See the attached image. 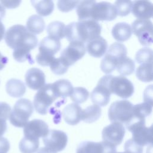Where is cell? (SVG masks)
<instances>
[{
    "label": "cell",
    "instance_id": "ee69618b",
    "mask_svg": "<svg viewBox=\"0 0 153 153\" xmlns=\"http://www.w3.org/2000/svg\"><path fill=\"white\" fill-rule=\"evenodd\" d=\"M7 128L6 120L0 118V136H2L6 131Z\"/></svg>",
    "mask_w": 153,
    "mask_h": 153
},
{
    "label": "cell",
    "instance_id": "1f68e13d",
    "mask_svg": "<svg viewBox=\"0 0 153 153\" xmlns=\"http://www.w3.org/2000/svg\"><path fill=\"white\" fill-rule=\"evenodd\" d=\"M39 139L24 137L19 143V149L22 153H35L38 149Z\"/></svg>",
    "mask_w": 153,
    "mask_h": 153
},
{
    "label": "cell",
    "instance_id": "7a4b0ae2",
    "mask_svg": "<svg viewBox=\"0 0 153 153\" xmlns=\"http://www.w3.org/2000/svg\"><path fill=\"white\" fill-rule=\"evenodd\" d=\"M101 31L100 25L94 20L72 22L65 26V36L69 42L79 41L84 43L100 36Z\"/></svg>",
    "mask_w": 153,
    "mask_h": 153
},
{
    "label": "cell",
    "instance_id": "d4e9b609",
    "mask_svg": "<svg viewBox=\"0 0 153 153\" xmlns=\"http://www.w3.org/2000/svg\"><path fill=\"white\" fill-rule=\"evenodd\" d=\"M45 27V22L39 15L33 14L30 16L26 22L27 30L34 35L41 33L44 30Z\"/></svg>",
    "mask_w": 153,
    "mask_h": 153
},
{
    "label": "cell",
    "instance_id": "44dd1931",
    "mask_svg": "<svg viewBox=\"0 0 153 153\" xmlns=\"http://www.w3.org/2000/svg\"><path fill=\"white\" fill-rule=\"evenodd\" d=\"M82 108L76 103L66 105L63 110V118L65 121L71 126L76 125L81 121Z\"/></svg>",
    "mask_w": 153,
    "mask_h": 153
},
{
    "label": "cell",
    "instance_id": "d6a6232c",
    "mask_svg": "<svg viewBox=\"0 0 153 153\" xmlns=\"http://www.w3.org/2000/svg\"><path fill=\"white\" fill-rule=\"evenodd\" d=\"M116 68L121 76L129 75L134 71L135 63L131 59L126 57L118 63Z\"/></svg>",
    "mask_w": 153,
    "mask_h": 153
},
{
    "label": "cell",
    "instance_id": "f6af8a7d",
    "mask_svg": "<svg viewBox=\"0 0 153 153\" xmlns=\"http://www.w3.org/2000/svg\"><path fill=\"white\" fill-rule=\"evenodd\" d=\"M8 62V59L7 57L3 56L0 52V71L2 70Z\"/></svg>",
    "mask_w": 153,
    "mask_h": 153
},
{
    "label": "cell",
    "instance_id": "f35d334b",
    "mask_svg": "<svg viewBox=\"0 0 153 153\" xmlns=\"http://www.w3.org/2000/svg\"><path fill=\"white\" fill-rule=\"evenodd\" d=\"M79 1H59L57 7L62 12H68L72 10L78 5Z\"/></svg>",
    "mask_w": 153,
    "mask_h": 153
},
{
    "label": "cell",
    "instance_id": "836d02e7",
    "mask_svg": "<svg viewBox=\"0 0 153 153\" xmlns=\"http://www.w3.org/2000/svg\"><path fill=\"white\" fill-rule=\"evenodd\" d=\"M88 91L86 88L81 87L73 88L72 91L70 95L71 99L76 104L85 102L88 99Z\"/></svg>",
    "mask_w": 153,
    "mask_h": 153
},
{
    "label": "cell",
    "instance_id": "ffe728a7",
    "mask_svg": "<svg viewBox=\"0 0 153 153\" xmlns=\"http://www.w3.org/2000/svg\"><path fill=\"white\" fill-rule=\"evenodd\" d=\"M86 50L88 54L94 57H101L106 51L107 41L101 36H98L87 42Z\"/></svg>",
    "mask_w": 153,
    "mask_h": 153
},
{
    "label": "cell",
    "instance_id": "7c38bea8",
    "mask_svg": "<svg viewBox=\"0 0 153 153\" xmlns=\"http://www.w3.org/2000/svg\"><path fill=\"white\" fill-rule=\"evenodd\" d=\"M86 47L84 43L79 41H72L60 54V57L69 67L81 59L85 54Z\"/></svg>",
    "mask_w": 153,
    "mask_h": 153
},
{
    "label": "cell",
    "instance_id": "5bb4252c",
    "mask_svg": "<svg viewBox=\"0 0 153 153\" xmlns=\"http://www.w3.org/2000/svg\"><path fill=\"white\" fill-rule=\"evenodd\" d=\"M111 92L108 86L106 76H103L99 81L96 87L91 93L92 102L99 106L107 105L110 100Z\"/></svg>",
    "mask_w": 153,
    "mask_h": 153
},
{
    "label": "cell",
    "instance_id": "ac0fdd59",
    "mask_svg": "<svg viewBox=\"0 0 153 153\" xmlns=\"http://www.w3.org/2000/svg\"><path fill=\"white\" fill-rule=\"evenodd\" d=\"M131 12L133 16L139 19L149 20L152 16V4L149 1H133Z\"/></svg>",
    "mask_w": 153,
    "mask_h": 153
},
{
    "label": "cell",
    "instance_id": "2e32d148",
    "mask_svg": "<svg viewBox=\"0 0 153 153\" xmlns=\"http://www.w3.org/2000/svg\"><path fill=\"white\" fill-rule=\"evenodd\" d=\"M48 131V124L43 120L39 119H34L28 121L23 128L25 137L33 139L44 137L47 134Z\"/></svg>",
    "mask_w": 153,
    "mask_h": 153
},
{
    "label": "cell",
    "instance_id": "d590c367",
    "mask_svg": "<svg viewBox=\"0 0 153 153\" xmlns=\"http://www.w3.org/2000/svg\"><path fill=\"white\" fill-rule=\"evenodd\" d=\"M133 1H117L114 3L117 15L120 16H127L131 10Z\"/></svg>",
    "mask_w": 153,
    "mask_h": 153
},
{
    "label": "cell",
    "instance_id": "ab89813d",
    "mask_svg": "<svg viewBox=\"0 0 153 153\" xmlns=\"http://www.w3.org/2000/svg\"><path fill=\"white\" fill-rule=\"evenodd\" d=\"M10 106L5 102H0V118L7 120L11 112Z\"/></svg>",
    "mask_w": 153,
    "mask_h": 153
},
{
    "label": "cell",
    "instance_id": "bcb514c9",
    "mask_svg": "<svg viewBox=\"0 0 153 153\" xmlns=\"http://www.w3.org/2000/svg\"><path fill=\"white\" fill-rule=\"evenodd\" d=\"M5 34V27L0 20V41L2 39Z\"/></svg>",
    "mask_w": 153,
    "mask_h": 153
},
{
    "label": "cell",
    "instance_id": "60d3db41",
    "mask_svg": "<svg viewBox=\"0 0 153 153\" xmlns=\"http://www.w3.org/2000/svg\"><path fill=\"white\" fill-rule=\"evenodd\" d=\"M10 148V145L7 139L0 136V153H7Z\"/></svg>",
    "mask_w": 153,
    "mask_h": 153
},
{
    "label": "cell",
    "instance_id": "e575fe53",
    "mask_svg": "<svg viewBox=\"0 0 153 153\" xmlns=\"http://www.w3.org/2000/svg\"><path fill=\"white\" fill-rule=\"evenodd\" d=\"M152 50L148 47L140 49L136 54V61L140 64L152 63Z\"/></svg>",
    "mask_w": 153,
    "mask_h": 153
},
{
    "label": "cell",
    "instance_id": "7bdbcfd3",
    "mask_svg": "<svg viewBox=\"0 0 153 153\" xmlns=\"http://www.w3.org/2000/svg\"><path fill=\"white\" fill-rule=\"evenodd\" d=\"M0 3L4 8H14L20 5L21 1H0Z\"/></svg>",
    "mask_w": 153,
    "mask_h": 153
},
{
    "label": "cell",
    "instance_id": "5b68a950",
    "mask_svg": "<svg viewBox=\"0 0 153 153\" xmlns=\"http://www.w3.org/2000/svg\"><path fill=\"white\" fill-rule=\"evenodd\" d=\"M133 105L127 100L114 102L109 108L108 117L111 123H119L126 126L133 119Z\"/></svg>",
    "mask_w": 153,
    "mask_h": 153
},
{
    "label": "cell",
    "instance_id": "7402d4cb",
    "mask_svg": "<svg viewBox=\"0 0 153 153\" xmlns=\"http://www.w3.org/2000/svg\"><path fill=\"white\" fill-rule=\"evenodd\" d=\"M132 30L129 24L120 22L115 24L112 29V35L115 39L120 42L128 40L131 36Z\"/></svg>",
    "mask_w": 153,
    "mask_h": 153
},
{
    "label": "cell",
    "instance_id": "ba28073f",
    "mask_svg": "<svg viewBox=\"0 0 153 153\" xmlns=\"http://www.w3.org/2000/svg\"><path fill=\"white\" fill-rule=\"evenodd\" d=\"M126 128L132 133L131 139L140 146L143 147L152 144V126L146 127L145 120L133 121Z\"/></svg>",
    "mask_w": 153,
    "mask_h": 153
},
{
    "label": "cell",
    "instance_id": "8992f818",
    "mask_svg": "<svg viewBox=\"0 0 153 153\" xmlns=\"http://www.w3.org/2000/svg\"><path fill=\"white\" fill-rule=\"evenodd\" d=\"M106 78L111 94H115L123 99H127L133 95L134 90L133 84L126 76L106 75Z\"/></svg>",
    "mask_w": 153,
    "mask_h": 153
},
{
    "label": "cell",
    "instance_id": "8fae6325",
    "mask_svg": "<svg viewBox=\"0 0 153 153\" xmlns=\"http://www.w3.org/2000/svg\"><path fill=\"white\" fill-rule=\"evenodd\" d=\"M45 147L51 151L57 153L63 151L68 143L67 134L63 131L49 130L47 134L42 137Z\"/></svg>",
    "mask_w": 153,
    "mask_h": 153
},
{
    "label": "cell",
    "instance_id": "b9f144b4",
    "mask_svg": "<svg viewBox=\"0 0 153 153\" xmlns=\"http://www.w3.org/2000/svg\"><path fill=\"white\" fill-rule=\"evenodd\" d=\"M152 85H149V87H148L144 92L143 94V99L145 101V102L149 103L150 105H152V102L149 100V99L151 100H152Z\"/></svg>",
    "mask_w": 153,
    "mask_h": 153
},
{
    "label": "cell",
    "instance_id": "6da1fadb",
    "mask_svg": "<svg viewBox=\"0 0 153 153\" xmlns=\"http://www.w3.org/2000/svg\"><path fill=\"white\" fill-rule=\"evenodd\" d=\"M5 41L7 45L14 50L13 57L19 62L32 60L30 51L38 45L36 35L21 25H14L9 27L5 32Z\"/></svg>",
    "mask_w": 153,
    "mask_h": 153
},
{
    "label": "cell",
    "instance_id": "e0dca14e",
    "mask_svg": "<svg viewBox=\"0 0 153 153\" xmlns=\"http://www.w3.org/2000/svg\"><path fill=\"white\" fill-rule=\"evenodd\" d=\"M25 81L29 88L37 90L45 85V75L41 69L32 68L25 74Z\"/></svg>",
    "mask_w": 153,
    "mask_h": 153
},
{
    "label": "cell",
    "instance_id": "7dc6e473",
    "mask_svg": "<svg viewBox=\"0 0 153 153\" xmlns=\"http://www.w3.org/2000/svg\"><path fill=\"white\" fill-rule=\"evenodd\" d=\"M36 153H54L46 147H42L37 150Z\"/></svg>",
    "mask_w": 153,
    "mask_h": 153
},
{
    "label": "cell",
    "instance_id": "4fadbf2b",
    "mask_svg": "<svg viewBox=\"0 0 153 153\" xmlns=\"http://www.w3.org/2000/svg\"><path fill=\"white\" fill-rule=\"evenodd\" d=\"M126 130L123 124L119 123H112L105 127L102 132L103 141L117 146L121 143Z\"/></svg>",
    "mask_w": 153,
    "mask_h": 153
},
{
    "label": "cell",
    "instance_id": "603a6c76",
    "mask_svg": "<svg viewBox=\"0 0 153 153\" xmlns=\"http://www.w3.org/2000/svg\"><path fill=\"white\" fill-rule=\"evenodd\" d=\"M7 93L11 97H20L24 95L26 92V85L25 83L16 78L9 79L5 85Z\"/></svg>",
    "mask_w": 153,
    "mask_h": 153
},
{
    "label": "cell",
    "instance_id": "277c9868",
    "mask_svg": "<svg viewBox=\"0 0 153 153\" xmlns=\"http://www.w3.org/2000/svg\"><path fill=\"white\" fill-rule=\"evenodd\" d=\"M33 111V105L30 100L22 98L18 100L14 105L9 115L12 125L17 127H24Z\"/></svg>",
    "mask_w": 153,
    "mask_h": 153
},
{
    "label": "cell",
    "instance_id": "f1b7e54d",
    "mask_svg": "<svg viewBox=\"0 0 153 153\" xmlns=\"http://www.w3.org/2000/svg\"><path fill=\"white\" fill-rule=\"evenodd\" d=\"M152 109V105L146 102L134 105L133 107V118L145 120V117L151 114Z\"/></svg>",
    "mask_w": 153,
    "mask_h": 153
},
{
    "label": "cell",
    "instance_id": "8d00e7d4",
    "mask_svg": "<svg viewBox=\"0 0 153 153\" xmlns=\"http://www.w3.org/2000/svg\"><path fill=\"white\" fill-rule=\"evenodd\" d=\"M50 66L53 73L59 75L65 74L69 68L60 57L57 59L55 58Z\"/></svg>",
    "mask_w": 153,
    "mask_h": 153
},
{
    "label": "cell",
    "instance_id": "3957f363",
    "mask_svg": "<svg viewBox=\"0 0 153 153\" xmlns=\"http://www.w3.org/2000/svg\"><path fill=\"white\" fill-rule=\"evenodd\" d=\"M127 48L124 44L120 42L111 44L101 61V70L106 74L112 72L118 63L127 57Z\"/></svg>",
    "mask_w": 153,
    "mask_h": 153
},
{
    "label": "cell",
    "instance_id": "74e56055",
    "mask_svg": "<svg viewBox=\"0 0 153 153\" xmlns=\"http://www.w3.org/2000/svg\"><path fill=\"white\" fill-rule=\"evenodd\" d=\"M124 148L126 153H143V147L136 143L132 139L126 142Z\"/></svg>",
    "mask_w": 153,
    "mask_h": 153
},
{
    "label": "cell",
    "instance_id": "4dcf8cb0",
    "mask_svg": "<svg viewBox=\"0 0 153 153\" xmlns=\"http://www.w3.org/2000/svg\"><path fill=\"white\" fill-rule=\"evenodd\" d=\"M137 78L143 82H151L152 81V63H143L139 66L136 69Z\"/></svg>",
    "mask_w": 153,
    "mask_h": 153
},
{
    "label": "cell",
    "instance_id": "83f0119b",
    "mask_svg": "<svg viewBox=\"0 0 153 153\" xmlns=\"http://www.w3.org/2000/svg\"><path fill=\"white\" fill-rule=\"evenodd\" d=\"M32 5L37 13L41 16L50 15L54 10V3L52 1H31Z\"/></svg>",
    "mask_w": 153,
    "mask_h": 153
},
{
    "label": "cell",
    "instance_id": "c3c4849f",
    "mask_svg": "<svg viewBox=\"0 0 153 153\" xmlns=\"http://www.w3.org/2000/svg\"><path fill=\"white\" fill-rule=\"evenodd\" d=\"M5 14V9L2 6V5L0 3V20L2 19Z\"/></svg>",
    "mask_w": 153,
    "mask_h": 153
},
{
    "label": "cell",
    "instance_id": "f546056e",
    "mask_svg": "<svg viewBox=\"0 0 153 153\" xmlns=\"http://www.w3.org/2000/svg\"><path fill=\"white\" fill-rule=\"evenodd\" d=\"M65 25L59 21L51 22L47 27V32L48 36L55 38L59 40L65 37Z\"/></svg>",
    "mask_w": 153,
    "mask_h": 153
},
{
    "label": "cell",
    "instance_id": "52a82bcc",
    "mask_svg": "<svg viewBox=\"0 0 153 153\" xmlns=\"http://www.w3.org/2000/svg\"><path fill=\"white\" fill-rule=\"evenodd\" d=\"M57 99L52 84H45L39 89L34 96V108L38 113L45 115L48 112L50 106Z\"/></svg>",
    "mask_w": 153,
    "mask_h": 153
},
{
    "label": "cell",
    "instance_id": "681fc988",
    "mask_svg": "<svg viewBox=\"0 0 153 153\" xmlns=\"http://www.w3.org/2000/svg\"><path fill=\"white\" fill-rule=\"evenodd\" d=\"M115 153H126V152H115Z\"/></svg>",
    "mask_w": 153,
    "mask_h": 153
},
{
    "label": "cell",
    "instance_id": "484cf974",
    "mask_svg": "<svg viewBox=\"0 0 153 153\" xmlns=\"http://www.w3.org/2000/svg\"><path fill=\"white\" fill-rule=\"evenodd\" d=\"M96 2L95 1H79L76 9L79 22L91 20V9Z\"/></svg>",
    "mask_w": 153,
    "mask_h": 153
},
{
    "label": "cell",
    "instance_id": "9a60e30c",
    "mask_svg": "<svg viewBox=\"0 0 153 153\" xmlns=\"http://www.w3.org/2000/svg\"><path fill=\"white\" fill-rule=\"evenodd\" d=\"M116 147L104 141H84L78 145L76 153H115Z\"/></svg>",
    "mask_w": 153,
    "mask_h": 153
},
{
    "label": "cell",
    "instance_id": "30bf717a",
    "mask_svg": "<svg viewBox=\"0 0 153 153\" xmlns=\"http://www.w3.org/2000/svg\"><path fill=\"white\" fill-rule=\"evenodd\" d=\"M117 16L114 5L108 2H95L91 9V20L98 21H111Z\"/></svg>",
    "mask_w": 153,
    "mask_h": 153
},
{
    "label": "cell",
    "instance_id": "cb8c5ba5",
    "mask_svg": "<svg viewBox=\"0 0 153 153\" xmlns=\"http://www.w3.org/2000/svg\"><path fill=\"white\" fill-rule=\"evenodd\" d=\"M52 85L57 98H65L68 96H70L73 90V86L71 82L65 79L57 80L53 83Z\"/></svg>",
    "mask_w": 153,
    "mask_h": 153
},
{
    "label": "cell",
    "instance_id": "9c48e42d",
    "mask_svg": "<svg viewBox=\"0 0 153 153\" xmlns=\"http://www.w3.org/2000/svg\"><path fill=\"white\" fill-rule=\"evenodd\" d=\"M131 30L142 45L149 46L152 44V23L150 20L136 19L132 23Z\"/></svg>",
    "mask_w": 153,
    "mask_h": 153
},
{
    "label": "cell",
    "instance_id": "4316f807",
    "mask_svg": "<svg viewBox=\"0 0 153 153\" xmlns=\"http://www.w3.org/2000/svg\"><path fill=\"white\" fill-rule=\"evenodd\" d=\"M102 110L100 106L94 104L82 110L81 120L87 123H93L100 118Z\"/></svg>",
    "mask_w": 153,
    "mask_h": 153
},
{
    "label": "cell",
    "instance_id": "d6986e66",
    "mask_svg": "<svg viewBox=\"0 0 153 153\" xmlns=\"http://www.w3.org/2000/svg\"><path fill=\"white\" fill-rule=\"evenodd\" d=\"M61 43L60 40L48 36L43 38L39 45V54L48 57H54L60 49Z\"/></svg>",
    "mask_w": 153,
    "mask_h": 153
}]
</instances>
